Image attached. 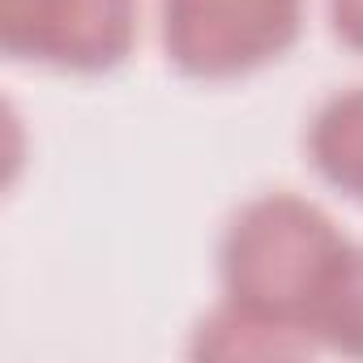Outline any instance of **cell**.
I'll use <instances>...</instances> for the list:
<instances>
[{"instance_id": "7a4b0ae2", "label": "cell", "mask_w": 363, "mask_h": 363, "mask_svg": "<svg viewBox=\"0 0 363 363\" xmlns=\"http://www.w3.org/2000/svg\"><path fill=\"white\" fill-rule=\"evenodd\" d=\"M308 0H158L167 60L197 82L248 77L295 48Z\"/></svg>"}, {"instance_id": "8992f818", "label": "cell", "mask_w": 363, "mask_h": 363, "mask_svg": "<svg viewBox=\"0 0 363 363\" xmlns=\"http://www.w3.org/2000/svg\"><path fill=\"white\" fill-rule=\"evenodd\" d=\"M312 337L320 350H337L363 359V244H346L316 308H312Z\"/></svg>"}, {"instance_id": "277c9868", "label": "cell", "mask_w": 363, "mask_h": 363, "mask_svg": "<svg viewBox=\"0 0 363 363\" xmlns=\"http://www.w3.org/2000/svg\"><path fill=\"white\" fill-rule=\"evenodd\" d=\"M189 350L197 359H303L320 346L308 329L257 316V312L223 299L210 316L197 320Z\"/></svg>"}, {"instance_id": "6da1fadb", "label": "cell", "mask_w": 363, "mask_h": 363, "mask_svg": "<svg viewBox=\"0 0 363 363\" xmlns=\"http://www.w3.org/2000/svg\"><path fill=\"white\" fill-rule=\"evenodd\" d=\"M346 244L316 201L286 189L261 193L231 214L218 240L223 299L312 333V308Z\"/></svg>"}, {"instance_id": "52a82bcc", "label": "cell", "mask_w": 363, "mask_h": 363, "mask_svg": "<svg viewBox=\"0 0 363 363\" xmlns=\"http://www.w3.org/2000/svg\"><path fill=\"white\" fill-rule=\"evenodd\" d=\"M329 30L342 48L363 52V0H329Z\"/></svg>"}, {"instance_id": "5b68a950", "label": "cell", "mask_w": 363, "mask_h": 363, "mask_svg": "<svg viewBox=\"0 0 363 363\" xmlns=\"http://www.w3.org/2000/svg\"><path fill=\"white\" fill-rule=\"evenodd\" d=\"M308 162L329 189L363 201V86L329 94L308 124Z\"/></svg>"}, {"instance_id": "3957f363", "label": "cell", "mask_w": 363, "mask_h": 363, "mask_svg": "<svg viewBox=\"0 0 363 363\" xmlns=\"http://www.w3.org/2000/svg\"><path fill=\"white\" fill-rule=\"evenodd\" d=\"M141 0H0V48L65 73H107L137 43Z\"/></svg>"}]
</instances>
